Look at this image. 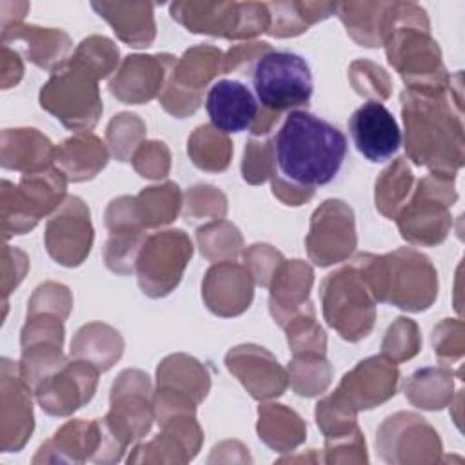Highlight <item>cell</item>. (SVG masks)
<instances>
[{
    "instance_id": "obj_53",
    "label": "cell",
    "mask_w": 465,
    "mask_h": 465,
    "mask_svg": "<svg viewBox=\"0 0 465 465\" xmlns=\"http://www.w3.org/2000/svg\"><path fill=\"white\" fill-rule=\"evenodd\" d=\"M283 260L285 258L282 256V252L267 243H254L243 252V262H245L243 265L251 272L254 283L267 289L271 285V280L276 269Z\"/></svg>"
},
{
    "instance_id": "obj_40",
    "label": "cell",
    "mask_w": 465,
    "mask_h": 465,
    "mask_svg": "<svg viewBox=\"0 0 465 465\" xmlns=\"http://www.w3.org/2000/svg\"><path fill=\"white\" fill-rule=\"evenodd\" d=\"M200 252L209 262L234 260L243 252V238L238 227L227 220H213L196 231Z\"/></svg>"
},
{
    "instance_id": "obj_5",
    "label": "cell",
    "mask_w": 465,
    "mask_h": 465,
    "mask_svg": "<svg viewBox=\"0 0 465 465\" xmlns=\"http://www.w3.org/2000/svg\"><path fill=\"white\" fill-rule=\"evenodd\" d=\"M40 107L71 131H91L102 114L98 78L73 56L51 71L42 85Z\"/></svg>"
},
{
    "instance_id": "obj_18",
    "label": "cell",
    "mask_w": 465,
    "mask_h": 465,
    "mask_svg": "<svg viewBox=\"0 0 465 465\" xmlns=\"http://www.w3.org/2000/svg\"><path fill=\"white\" fill-rule=\"evenodd\" d=\"M176 58L160 54H129L109 78V91L122 104H147L160 96Z\"/></svg>"
},
{
    "instance_id": "obj_4",
    "label": "cell",
    "mask_w": 465,
    "mask_h": 465,
    "mask_svg": "<svg viewBox=\"0 0 465 465\" xmlns=\"http://www.w3.org/2000/svg\"><path fill=\"white\" fill-rule=\"evenodd\" d=\"M153 394L151 380L143 371L120 372L111 389V409L98 420L102 440L93 461H118L131 443L149 432L154 420Z\"/></svg>"
},
{
    "instance_id": "obj_45",
    "label": "cell",
    "mask_w": 465,
    "mask_h": 465,
    "mask_svg": "<svg viewBox=\"0 0 465 465\" xmlns=\"http://www.w3.org/2000/svg\"><path fill=\"white\" fill-rule=\"evenodd\" d=\"M421 349V336L418 325L409 318H396L389 325L381 341V356L392 363H401L414 358Z\"/></svg>"
},
{
    "instance_id": "obj_33",
    "label": "cell",
    "mask_w": 465,
    "mask_h": 465,
    "mask_svg": "<svg viewBox=\"0 0 465 465\" xmlns=\"http://www.w3.org/2000/svg\"><path fill=\"white\" fill-rule=\"evenodd\" d=\"M124 352V340L113 327L91 322L80 327L71 341V356L93 363L100 372L109 371Z\"/></svg>"
},
{
    "instance_id": "obj_46",
    "label": "cell",
    "mask_w": 465,
    "mask_h": 465,
    "mask_svg": "<svg viewBox=\"0 0 465 465\" xmlns=\"http://www.w3.org/2000/svg\"><path fill=\"white\" fill-rule=\"evenodd\" d=\"M349 82L354 87V91L369 102H383L391 96L392 84L389 74L383 67L371 60H354L349 67Z\"/></svg>"
},
{
    "instance_id": "obj_56",
    "label": "cell",
    "mask_w": 465,
    "mask_h": 465,
    "mask_svg": "<svg viewBox=\"0 0 465 465\" xmlns=\"http://www.w3.org/2000/svg\"><path fill=\"white\" fill-rule=\"evenodd\" d=\"M325 460L327 463H347V461H356V463H367V452H365V440L360 429L340 436V438H331L325 440Z\"/></svg>"
},
{
    "instance_id": "obj_34",
    "label": "cell",
    "mask_w": 465,
    "mask_h": 465,
    "mask_svg": "<svg viewBox=\"0 0 465 465\" xmlns=\"http://www.w3.org/2000/svg\"><path fill=\"white\" fill-rule=\"evenodd\" d=\"M338 2H269L271 29L267 35L289 38L305 33L312 24L336 13Z\"/></svg>"
},
{
    "instance_id": "obj_17",
    "label": "cell",
    "mask_w": 465,
    "mask_h": 465,
    "mask_svg": "<svg viewBox=\"0 0 465 465\" xmlns=\"http://www.w3.org/2000/svg\"><path fill=\"white\" fill-rule=\"evenodd\" d=\"M398 381L396 363L380 354L358 361L354 369L345 372L332 394L356 412L371 411L396 394Z\"/></svg>"
},
{
    "instance_id": "obj_23",
    "label": "cell",
    "mask_w": 465,
    "mask_h": 465,
    "mask_svg": "<svg viewBox=\"0 0 465 465\" xmlns=\"http://www.w3.org/2000/svg\"><path fill=\"white\" fill-rule=\"evenodd\" d=\"M205 111L211 125L223 134L251 131L260 105L252 91L238 82L222 78L214 82L205 96Z\"/></svg>"
},
{
    "instance_id": "obj_26",
    "label": "cell",
    "mask_w": 465,
    "mask_h": 465,
    "mask_svg": "<svg viewBox=\"0 0 465 465\" xmlns=\"http://www.w3.org/2000/svg\"><path fill=\"white\" fill-rule=\"evenodd\" d=\"M100 423L98 420H73L62 425L51 440H47L38 454L33 458V463L38 461H73L82 463L96 456L100 449Z\"/></svg>"
},
{
    "instance_id": "obj_6",
    "label": "cell",
    "mask_w": 465,
    "mask_h": 465,
    "mask_svg": "<svg viewBox=\"0 0 465 465\" xmlns=\"http://www.w3.org/2000/svg\"><path fill=\"white\" fill-rule=\"evenodd\" d=\"M320 294L325 322L343 340L360 341L371 334L378 302L352 262L327 274L322 282Z\"/></svg>"
},
{
    "instance_id": "obj_11",
    "label": "cell",
    "mask_w": 465,
    "mask_h": 465,
    "mask_svg": "<svg viewBox=\"0 0 465 465\" xmlns=\"http://www.w3.org/2000/svg\"><path fill=\"white\" fill-rule=\"evenodd\" d=\"M223 53L214 45H194L176 58L158 96L160 105L176 118L191 116L203 98L207 84L222 73Z\"/></svg>"
},
{
    "instance_id": "obj_54",
    "label": "cell",
    "mask_w": 465,
    "mask_h": 465,
    "mask_svg": "<svg viewBox=\"0 0 465 465\" xmlns=\"http://www.w3.org/2000/svg\"><path fill=\"white\" fill-rule=\"evenodd\" d=\"M434 354L441 365L454 363L463 356V323L460 320H443L432 331Z\"/></svg>"
},
{
    "instance_id": "obj_1",
    "label": "cell",
    "mask_w": 465,
    "mask_h": 465,
    "mask_svg": "<svg viewBox=\"0 0 465 465\" xmlns=\"http://www.w3.org/2000/svg\"><path fill=\"white\" fill-rule=\"evenodd\" d=\"M401 116L405 125V151L416 163L430 173L456 176L465 158L461 124V76L440 93H401Z\"/></svg>"
},
{
    "instance_id": "obj_22",
    "label": "cell",
    "mask_w": 465,
    "mask_h": 465,
    "mask_svg": "<svg viewBox=\"0 0 465 465\" xmlns=\"http://www.w3.org/2000/svg\"><path fill=\"white\" fill-rule=\"evenodd\" d=\"M349 131L358 153L372 163L387 162L401 145L398 122L380 102L361 104L349 118Z\"/></svg>"
},
{
    "instance_id": "obj_49",
    "label": "cell",
    "mask_w": 465,
    "mask_h": 465,
    "mask_svg": "<svg viewBox=\"0 0 465 465\" xmlns=\"http://www.w3.org/2000/svg\"><path fill=\"white\" fill-rule=\"evenodd\" d=\"M274 173V151L272 140L265 136L256 138L252 136L245 143L243 160H242V176L247 183L258 185L271 180Z\"/></svg>"
},
{
    "instance_id": "obj_27",
    "label": "cell",
    "mask_w": 465,
    "mask_h": 465,
    "mask_svg": "<svg viewBox=\"0 0 465 465\" xmlns=\"http://www.w3.org/2000/svg\"><path fill=\"white\" fill-rule=\"evenodd\" d=\"M91 7L131 47H147L156 36L154 5L151 2H93Z\"/></svg>"
},
{
    "instance_id": "obj_7",
    "label": "cell",
    "mask_w": 465,
    "mask_h": 465,
    "mask_svg": "<svg viewBox=\"0 0 465 465\" xmlns=\"http://www.w3.org/2000/svg\"><path fill=\"white\" fill-rule=\"evenodd\" d=\"M67 178L53 163L45 169L24 173L18 185L2 180V232L4 238L29 232L44 216L53 214L65 202Z\"/></svg>"
},
{
    "instance_id": "obj_15",
    "label": "cell",
    "mask_w": 465,
    "mask_h": 465,
    "mask_svg": "<svg viewBox=\"0 0 465 465\" xmlns=\"http://www.w3.org/2000/svg\"><path fill=\"white\" fill-rule=\"evenodd\" d=\"M93 223L87 205L78 196H67L51 214L44 232L49 256L64 267H78L93 247Z\"/></svg>"
},
{
    "instance_id": "obj_38",
    "label": "cell",
    "mask_w": 465,
    "mask_h": 465,
    "mask_svg": "<svg viewBox=\"0 0 465 465\" xmlns=\"http://www.w3.org/2000/svg\"><path fill=\"white\" fill-rule=\"evenodd\" d=\"M187 153L193 163L209 173L225 171L232 158V142L213 125H198L187 140Z\"/></svg>"
},
{
    "instance_id": "obj_55",
    "label": "cell",
    "mask_w": 465,
    "mask_h": 465,
    "mask_svg": "<svg viewBox=\"0 0 465 465\" xmlns=\"http://www.w3.org/2000/svg\"><path fill=\"white\" fill-rule=\"evenodd\" d=\"M271 29V15L267 9V4L260 2H238V20H236V31L234 40H245L269 33Z\"/></svg>"
},
{
    "instance_id": "obj_35",
    "label": "cell",
    "mask_w": 465,
    "mask_h": 465,
    "mask_svg": "<svg viewBox=\"0 0 465 465\" xmlns=\"http://www.w3.org/2000/svg\"><path fill=\"white\" fill-rule=\"evenodd\" d=\"M182 205V191L174 182L145 187L133 196L134 216L143 231L171 223L180 214Z\"/></svg>"
},
{
    "instance_id": "obj_14",
    "label": "cell",
    "mask_w": 465,
    "mask_h": 465,
    "mask_svg": "<svg viewBox=\"0 0 465 465\" xmlns=\"http://www.w3.org/2000/svg\"><path fill=\"white\" fill-rule=\"evenodd\" d=\"M376 447L389 463H434L441 452L438 432L414 412H396L378 429Z\"/></svg>"
},
{
    "instance_id": "obj_16",
    "label": "cell",
    "mask_w": 465,
    "mask_h": 465,
    "mask_svg": "<svg viewBox=\"0 0 465 465\" xmlns=\"http://www.w3.org/2000/svg\"><path fill=\"white\" fill-rule=\"evenodd\" d=\"M100 371L84 360L64 363L35 389L38 405L51 416H69L91 401Z\"/></svg>"
},
{
    "instance_id": "obj_28",
    "label": "cell",
    "mask_w": 465,
    "mask_h": 465,
    "mask_svg": "<svg viewBox=\"0 0 465 465\" xmlns=\"http://www.w3.org/2000/svg\"><path fill=\"white\" fill-rule=\"evenodd\" d=\"M169 13L173 20H176L180 25H183L191 33L234 40L236 20H238V2H205V0L174 2L171 4Z\"/></svg>"
},
{
    "instance_id": "obj_52",
    "label": "cell",
    "mask_w": 465,
    "mask_h": 465,
    "mask_svg": "<svg viewBox=\"0 0 465 465\" xmlns=\"http://www.w3.org/2000/svg\"><path fill=\"white\" fill-rule=\"evenodd\" d=\"M71 307H73V298L69 289L56 282H45L35 289L27 303V314L53 312L65 320L71 312Z\"/></svg>"
},
{
    "instance_id": "obj_43",
    "label": "cell",
    "mask_w": 465,
    "mask_h": 465,
    "mask_svg": "<svg viewBox=\"0 0 465 465\" xmlns=\"http://www.w3.org/2000/svg\"><path fill=\"white\" fill-rule=\"evenodd\" d=\"M283 329L287 332V343L292 354H325L327 338L316 322L312 305L289 320Z\"/></svg>"
},
{
    "instance_id": "obj_59",
    "label": "cell",
    "mask_w": 465,
    "mask_h": 465,
    "mask_svg": "<svg viewBox=\"0 0 465 465\" xmlns=\"http://www.w3.org/2000/svg\"><path fill=\"white\" fill-rule=\"evenodd\" d=\"M2 89H9L16 85L24 76V64L20 60V53L9 45L2 44Z\"/></svg>"
},
{
    "instance_id": "obj_8",
    "label": "cell",
    "mask_w": 465,
    "mask_h": 465,
    "mask_svg": "<svg viewBox=\"0 0 465 465\" xmlns=\"http://www.w3.org/2000/svg\"><path fill=\"white\" fill-rule=\"evenodd\" d=\"M456 200L454 176L436 173L423 176L394 216L401 238L421 247L441 243L452 227L450 207Z\"/></svg>"
},
{
    "instance_id": "obj_20",
    "label": "cell",
    "mask_w": 465,
    "mask_h": 465,
    "mask_svg": "<svg viewBox=\"0 0 465 465\" xmlns=\"http://www.w3.org/2000/svg\"><path fill=\"white\" fill-rule=\"evenodd\" d=\"M0 378L2 452H18L33 432L31 387L20 376L18 365L7 358H2Z\"/></svg>"
},
{
    "instance_id": "obj_39",
    "label": "cell",
    "mask_w": 465,
    "mask_h": 465,
    "mask_svg": "<svg viewBox=\"0 0 465 465\" xmlns=\"http://www.w3.org/2000/svg\"><path fill=\"white\" fill-rule=\"evenodd\" d=\"M414 176L405 158H396L389 167L381 171L374 187L376 209L385 218H394L401 205L409 200Z\"/></svg>"
},
{
    "instance_id": "obj_29",
    "label": "cell",
    "mask_w": 465,
    "mask_h": 465,
    "mask_svg": "<svg viewBox=\"0 0 465 465\" xmlns=\"http://www.w3.org/2000/svg\"><path fill=\"white\" fill-rule=\"evenodd\" d=\"M56 145L33 127H16L2 131L0 160L4 169L33 173L54 163Z\"/></svg>"
},
{
    "instance_id": "obj_51",
    "label": "cell",
    "mask_w": 465,
    "mask_h": 465,
    "mask_svg": "<svg viewBox=\"0 0 465 465\" xmlns=\"http://www.w3.org/2000/svg\"><path fill=\"white\" fill-rule=\"evenodd\" d=\"M131 163L134 171L149 180H160L169 174L171 169V153L163 142L149 140L142 142L134 151Z\"/></svg>"
},
{
    "instance_id": "obj_50",
    "label": "cell",
    "mask_w": 465,
    "mask_h": 465,
    "mask_svg": "<svg viewBox=\"0 0 465 465\" xmlns=\"http://www.w3.org/2000/svg\"><path fill=\"white\" fill-rule=\"evenodd\" d=\"M134 452L127 458L129 463H145V461H174V463H185L193 460L187 452V449L182 445L180 440H176L173 434L163 432L158 434L154 440L142 443L133 449Z\"/></svg>"
},
{
    "instance_id": "obj_25",
    "label": "cell",
    "mask_w": 465,
    "mask_h": 465,
    "mask_svg": "<svg viewBox=\"0 0 465 465\" xmlns=\"http://www.w3.org/2000/svg\"><path fill=\"white\" fill-rule=\"evenodd\" d=\"M2 44L9 47L18 45L29 62L47 71H54L67 62V54L73 47L69 35L62 29L27 25L22 22L2 27Z\"/></svg>"
},
{
    "instance_id": "obj_57",
    "label": "cell",
    "mask_w": 465,
    "mask_h": 465,
    "mask_svg": "<svg viewBox=\"0 0 465 465\" xmlns=\"http://www.w3.org/2000/svg\"><path fill=\"white\" fill-rule=\"evenodd\" d=\"M271 49L272 47L267 42H240L223 53L222 73H238L247 76L251 74L256 60Z\"/></svg>"
},
{
    "instance_id": "obj_13",
    "label": "cell",
    "mask_w": 465,
    "mask_h": 465,
    "mask_svg": "<svg viewBox=\"0 0 465 465\" xmlns=\"http://www.w3.org/2000/svg\"><path fill=\"white\" fill-rule=\"evenodd\" d=\"M358 236L352 209L338 198L325 200L311 216L305 247L311 262L329 267L345 262L356 249Z\"/></svg>"
},
{
    "instance_id": "obj_47",
    "label": "cell",
    "mask_w": 465,
    "mask_h": 465,
    "mask_svg": "<svg viewBox=\"0 0 465 465\" xmlns=\"http://www.w3.org/2000/svg\"><path fill=\"white\" fill-rule=\"evenodd\" d=\"M225 213H227V198L214 185L198 183L185 193L183 216L189 222L222 220Z\"/></svg>"
},
{
    "instance_id": "obj_30",
    "label": "cell",
    "mask_w": 465,
    "mask_h": 465,
    "mask_svg": "<svg viewBox=\"0 0 465 465\" xmlns=\"http://www.w3.org/2000/svg\"><path fill=\"white\" fill-rule=\"evenodd\" d=\"M109 160L107 145L91 131H82L60 145L54 151V165L65 174L67 182H85L94 178Z\"/></svg>"
},
{
    "instance_id": "obj_41",
    "label": "cell",
    "mask_w": 465,
    "mask_h": 465,
    "mask_svg": "<svg viewBox=\"0 0 465 465\" xmlns=\"http://www.w3.org/2000/svg\"><path fill=\"white\" fill-rule=\"evenodd\" d=\"M289 385L298 396L322 394L332 378V367L325 354H294L289 361Z\"/></svg>"
},
{
    "instance_id": "obj_12",
    "label": "cell",
    "mask_w": 465,
    "mask_h": 465,
    "mask_svg": "<svg viewBox=\"0 0 465 465\" xmlns=\"http://www.w3.org/2000/svg\"><path fill=\"white\" fill-rule=\"evenodd\" d=\"M385 258V303L407 312L427 311L438 298V272L432 262L412 247H401Z\"/></svg>"
},
{
    "instance_id": "obj_48",
    "label": "cell",
    "mask_w": 465,
    "mask_h": 465,
    "mask_svg": "<svg viewBox=\"0 0 465 465\" xmlns=\"http://www.w3.org/2000/svg\"><path fill=\"white\" fill-rule=\"evenodd\" d=\"M147 238L145 231L138 232H116L109 234L104 249V260L107 269L116 274H129L134 271L138 252Z\"/></svg>"
},
{
    "instance_id": "obj_32",
    "label": "cell",
    "mask_w": 465,
    "mask_h": 465,
    "mask_svg": "<svg viewBox=\"0 0 465 465\" xmlns=\"http://www.w3.org/2000/svg\"><path fill=\"white\" fill-rule=\"evenodd\" d=\"M260 440L278 452L294 450L307 438V425L298 412L280 403H263L258 409Z\"/></svg>"
},
{
    "instance_id": "obj_37",
    "label": "cell",
    "mask_w": 465,
    "mask_h": 465,
    "mask_svg": "<svg viewBox=\"0 0 465 465\" xmlns=\"http://www.w3.org/2000/svg\"><path fill=\"white\" fill-rule=\"evenodd\" d=\"M385 7L387 2H338L336 15L358 45L380 47Z\"/></svg>"
},
{
    "instance_id": "obj_42",
    "label": "cell",
    "mask_w": 465,
    "mask_h": 465,
    "mask_svg": "<svg viewBox=\"0 0 465 465\" xmlns=\"http://www.w3.org/2000/svg\"><path fill=\"white\" fill-rule=\"evenodd\" d=\"M145 138V124L133 113L116 114L105 131V145L118 162H129Z\"/></svg>"
},
{
    "instance_id": "obj_31",
    "label": "cell",
    "mask_w": 465,
    "mask_h": 465,
    "mask_svg": "<svg viewBox=\"0 0 465 465\" xmlns=\"http://www.w3.org/2000/svg\"><path fill=\"white\" fill-rule=\"evenodd\" d=\"M211 389V376L196 358L187 354H171L156 369V391L176 394L194 401L205 400Z\"/></svg>"
},
{
    "instance_id": "obj_9",
    "label": "cell",
    "mask_w": 465,
    "mask_h": 465,
    "mask_svg": "<svg viewBox=\"0 0 465 465\" xmlns=\"http://www.w3.org/2000/svg\"><path fill=\"white\" fill-rule=\"evenodd\" d=\"M252 91L260 109L282 114L307 107L312 96V74L303 56L291 51L262 54L251 71Z\"/></svg>"
},
{
    "instance_id": "obj_3",
    "label": "cell",
    "mask_w": 465,
    "mask_h": 465,
    "mask_svg": "<svg viewBox=\"0 0 465 465\" xmlns=\"http://www.w3.org/2000/svg\"><path fill=\"white\" fill-rule=\"evenodd\" d=\"M381 45L407 89L440 93L449 87L450 76L443 67L441 51L430 36L427 13L418 4L387 2Z\"/></svg>"
},
{
    "instance_id": "obj_21",
    "label": "cell",
    "mask_w": 465,
    "mask_h": 465,
    "mask_svg": "<svg viewBox=\"0 0 465 465\" xmlns=\"http://www.w3.org/2000/svg\"><path fill=\"white\" fill-rule=\"evenodd\" d=\"M202 298L216 316H240L252 303L254 280L247 267L234 260L216 262L203 276Z\"/></svg>"
},
{
    "instance_id": "obj_24",
    "label": "cell",
    "mask_w": 465,
    "mask_h": 465,
    "mask_svg": "<svg viewBox=\"0 0 465 465\" xmlns=\"http://www.w3.org/2000/svg\"><path fill=\"white\" fill-rule=\"evenodd\" d=\"M314 282L312 267L303 260H283L269 285V311L282 327L311 307L309 292Z\"/></svg>"
},
{
    "instance_id": "obj_58",
    "label": "cell",
    "mask_w": 465,
    "mask_h": 465,
    "mask_svg": "<svg viewBox=\"0 0 465 465\" xmlns=\"http://www.w3.org/2000/svg\"><path fill=\"white\" fill-rule=\"evenodd\" d=\"M27 269H29L27 256L20 249L5 245L4 247V278H2L4 298H7L9 292L24 280Z\"/></svg>"
},
{
    "instance_id": "obj_19",
    "label": "cell",
    "mask_w": 465,
    "mask_h": 465,
    "mask_svg": "<svg viewBox=\"0 0 465 465\" xmlns=\"http://www.w3.org/2000/svg\"><path fill=\"white\" fill-rule=\"evenodd\" d=\"M225 365L254 400L278 398L289 387L287 371L265 347L236 345L225 354Z\"/></svg>"
},
{
    "instance_id": "obj_36",
    "label": "cell",
    "mask_w": 465,
    "mask_h": 465,
    "mask_svg": "<svg viewBox=\"0 0 465 465\" xmlns=\"http://www.w3.org/2000/svg\"><path fill=\"white\" fill-rule=\"evenodd\" d=\"M452 378V371L445 365L420 369L407 380L405 396L418 409L440 411L454 400Z\"/></svg>"
},
{
    "instance_id": "obj_2",
    "label": "cell",
    "mask_w": 465,
    "mask_h": 465,
    "mask_svg": "<svg viewBox=\"0 0 465 465\" xmlns=\"http://www.w3.org/2000/svg\"><path fill=\"white\" fill-rule=\"evenodd\" d=\"M272 151V176L292 187L314 191L332 182L340 173L347 154V138L323 118L296 109L285 116L276 131Z\"/></svg>"
},
{
    "instance_id": "obj_44",
    "label": "cell",
    "mask_w": 465,
    "mask_h": 465,
    "mask_svg": "<svg viewBox=\"0 0 465 465\" xmlns=\"http://www.w3.org/2000/svg\"><path fill=\"white\" fill-rule=\"evenodd\" d=\"M118 47L113 40L93 35L78 44L73 58L85 65L100 80L118 69Z\"/></svg>"
},
{
    "instance_id": "obj_10",
    "label": "cell",
    "mask_w": 465,
    "mask_h": 465,
    "mask_svg": "<svg viewBox=\"0 0 465 465\" xmlns=\"http://www.w3.org/2000/svg\"><path fill=\"white\" fill-rule=\"evenodd\" d=\"M193 256L191 238L182 229L147 234L134 265L136 280L149 298H163L180 283Z\"/></svg>"
}]
</instances>
